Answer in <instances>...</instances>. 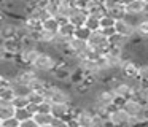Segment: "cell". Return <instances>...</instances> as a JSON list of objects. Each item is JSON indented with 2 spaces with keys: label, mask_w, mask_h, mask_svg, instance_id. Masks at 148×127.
<instances>
[{
  "label": "cell",
  "mask_w": 148,
  "mask_h": 127,
  "mask_svg": "<svg viewBox=\"0 0 148 127\" xmlns=\"http://www.w3.org/2000/svg\"><path fill=\"white\" fill-rule=\"evenodd\" d=\"M137 78L140 79L142 83H148V62H143L140 67H138Z\"/></svg>",
  "instance_id": "cell-30"
},
{
  "label": "cell",
  "mask_w": 148,
  "mask_h": 127,
  "mask_svg": "<svg viewBox=\"0 0 148 127\" xmlns=\"http://www.w3.org/2000/svg\"><path fill=\"white\" fill-rule=\"evenodd\" d=\"M19 27H21V25H18L16 22L11 21V19H8L7 22H2V25H0V37H2V40L18 37Z\"/></svg>",
  "instance_id": "cell-12"
},
{
  "label": "cell",
  "mask_w": 148,
  "mask_h": 127,
  "mask_svg": "<svg viewBox=\"0 0 148 127\" xmlns=\"http://www.w3.org/2000/svg\"><path fill=\"white\" fill-rule=\"evenodd\" d=\"M40 53H42V51H40V46H26V48L21 49L19 54H18L16 60L21 67H32Z\"/></svg>",
  "instance_id": "cell-4"
},
{
  "label": "cell",
  "mask_w": 148,
  "mask_h": 127,
  "mask_svg": "<svg viewBox=\"0 0 148 127\" xmlns=\"http://www.w3.org/2000/svg\"><path fill=\"white\" fill-rule=\"evenodd\" d=\"M121 108H123V110H124L131 117H134V119H135V117H137V114L140 113V110L143 108V103H142V102H138L137 98L132 95V97L126 98V100L123 102V107H121Z\"/></svg>",
  "instance_id": "cell-11"
},
{
  "label": "cell",
  "mask_w": 148,
  "mask_h": 127,
  "mask_svg": "<svg viewBox=\"0 0 148 127\" xmlns=\"http://www.w3.org/2000/svg\"><path fill=\"white\" fill-rule=\"evenodd\" d=\"M24 27L27 29V32L30 35H34L43 29V22L40 19L34 18V16H26V19H24Z\"/></svg>",
  "instance_id": "cell-17"
},
{
  "label": "cell",
  "mask_w": 148,
  "mask_h": 127,
  "mask_svg": "<svg viewBox=\"0 0 148 127\" xmlns=\"http://www.w3.org/2000/svg\"><path fill=\"white\" fill-rule=\"evenodd\" d=\"M134 97L143 105H148V83H142V86L134 92Z\"/></svg>",
  "instance_id": "cell-22"
},
{
  "label": "cell",
  "mask_w": 148,
  "mask_h": 127,
  "mask_svg": "<svg viewBox=\"0 0 148 127\" xmlns=\"http://www.w3.org/2000/svg\"><path fill=\"white\" fill-rule=\"evenodd\" d=\"M88 18H89V13H88V10L78 8V6H77V10L73 11V14L70 16V19H69V21H70L72 24H73L75 27L78 29V27H83V25L86 24Z\"/></svg>",
  "instance_id": "cell-15"
},
{
  "label": "cell",
  "mask_w": 148,
  "mask_h": 127,
  "mask_svg": "<svg viewBox=\"0 0 148 127\" xmlns=\"http://www.w3.org/2000/svg\"><path fill=\"white\" fill-rule=\"evenodd\" d=\"M61 19L58 18V16H49V18H46L45 21H43V29L48 32H51V33H58L59 32V27H61Z\"/></svg>",
  "instance_id": "cell-19"
},
{
  "label": "cell",
  "mask_w": 148,
  "mask_h": 127,
  "mask_svg": "<svg viewBox=\"0 0 148 127\" xmlns=\"http://www.w3.org/2000/svg\"><path fill=\"white\" fill-rule=\"evenodd\" d=\"M116 103V95L112 89H99L96 91L92 97V105L91 108H105V110H112Z\"/></svg>",
  "instance_id": "cell-2"
},
{
  "label": "cell",
  "mask_w": 148,
  "mask_h": 127,
  "mask_svg": "<svg viewBox=\"0 0 148 127\" xmlns=\"http://www.w3.org/2000/svg\"><path fill=\"white\" fill-rule=\"evenodd\" d=\"M16 117L18 121H19V122H23V121H26V119H30V117H34V113L32 111L29 110V108H18L16 110Z\"/></svg>",
  "instance_id": "cell-27"
},
{
  "label": "cell",
  "mask_w": 148,
  "mask_h": 127,
  "mask_svg": "<svg viewBox=\"0 0 148 127\" xmlns=\"http://www.w3.org/2000/svg\"><path fill=\"white\" fill-rule=\"evenodd\" d=\"M0 127H19V121L16 117H11L7 121H0Z\"/></svg>",
  "instance_id": "cell-33"
},
{
  "label": "cell",
  "mask_w": 148,
  "mask_h": 127,
  "mask_svg": "<svg viewBox=\"0 0 148 127\" xmlns=\"http://www.w3.org/2000/svg\"><path fill=\"white\" fill-rule=\"evenodd\" d=\"M73 70L70 68L69 65H58V68L51 73L53 79L58 83H70V76Z\"/></svg>",
  "instance_id": "cell-14"
},
{
  "label": "cell",
  "mask_w": 148,
  "mask_h": 127,
  "mask_svg": "<svg viewBox=\"0 0 148 127\" xmlns=\"http://www.w3.org/2000/svg\"><path fill=\"white\" fill-rule=\"evenodd\" d=\"M58 64H59V59L54 54L48 53V51H42L37 57V60L34 62L32 68L35 72H38L40 75H48V73H53L58 68Z\"/></svg>",
  "instance_id": "cell-1"
},
{
  "label": "cell",
  "mask_w": 148,
  "mask_h": 127,
  "mask_svg": "<svg viewBox=\"0 0 148 127\" xmlns=\"http://www.w3.org/2000/svg\"><path fill=\"white\" fill-rule=\"evenodd\" d=\"M19 127H40V126L37 124V121L34 117H30V119H26L23 122H19Z\"/></svg>",
  "instance_id": "cell-35"
},
{
  "label": "cell",
  "mask_w": 148,
  "mask_h": 127,
  "mask_svg": "<svg viewBox=\"0 0 148 127\" xmlns=\"http://www.w3.org/2000/svg\"><path fill=\"white\" fill-rule=\"evenodd\" d=\"M147 6L148 3L145 0H134L126 6V10H127V14H145Z\"/></svg>",
  "instance_id": "cell-18"
},
{
  "label": "cell",
  "mask_w": 148,
  "mask_h": 127,
  "mask_svg": "<svg viewBox=\"0 0 148 127\" xmlns=\"http://www.w3.org/2000/svg\"><path fill=\"white\" fill-rule=\"evenodd\" d=\"M75 32H77V27H75L70 21H65V22L61 24L58 33L61 35V37H64V38H72V37H75Z\"/></svg>",
  "instance_id": "cell-21"
},
{
  "label": "cell",
  "mask_w": 148,
  "mask_h": 127,
  "mask_svg": "<svg viewBox=\"0 0 148 127\" xmlns=\"http://www.w3.org/2000/svg\"><path fill=\"white\" fill-rule=\"evenodd\" d=\"M73 117H75V121L78 122L80 127H94L96 113H94L91 108H86V107H75Z\"/></svg>",
  "instance_id": "cell-5"
},
{
  "label": "cell",
  "mask_w": 148,
  "mask_h": 127,
  "mask_svg": "<svg viewBox=\"0 0 148 127\" xmlns=\"http://www.w3.org/2000/svg\"><path fill=\"white\" fill-rule=\"evenodd\" d=\"M115 29H116V33L123 35V37H126V38H132L135 35V27L131 24V22L126 21V19H119V21H116Z\"/></svg>",
  "instance_id": "cell-13"
},
{
  "label": "cell",
  "mask_w": 148,
  "mask_h": 127,
  "mask_svg": "<svg viewBox=\"0 0 148 127\" xmlns=\"http://www.w3.org/2000/svg\"><path fill=\"white\" fill-rule=\"evenodd\" d=\"M145 2H147V3H148V0H145Z\"/></svg>",
  "instance_id": "cell-39"
},
{
  "label": "cell",
  "mask_w": 148,
  "mask_h": 127,
  "mask_svg": "<svg viewBox=\"0 0 148 127\" xmlns=\"http://www.w3.org/2000/svg\"><path fill=\"white\" fill-rule=\"evenodd\" d=\"M23 48H24L23 40H21L19 37L2 40V51H3V53H10V54H13V56H18Z\"/></svg>",
  "instance_id": "cell-9"
},
{
  "label": "cell",
  "mask_w": 148,
  "mask_h": 127,
  "mask_svg": "<svg viewBox=\"0 0 148 127\" xmlns=\"http://www.w3.org/2000/svg\"><path fill=\"white\" fill-rule=\"evenodd\" d=\"M138 67L140 65L135 62L134 57H126V59L123 60L121 67H119V75H121L126 81H129V79H135L137 75H138Z\"/></svg>",
  "instance_id": "cell-7"
},
{
  "label": "cell",
  "mask_w": 148,
  "mask_h": 127,
  "mask_svg": "<svg viewBox=\"0 0 148 127\" xmlns=\"http://www.w3.org/2000/svg\"><path fill=\"white\" fill-rule=\"evenodd\" d=\"M91 33H92V32H91L89 29L86 27V25H83V27H78V29H77V32H75V37L83 38V40H89Z\"/></svg>",
  "instance_id": "cell-31"
},
{
  "label": "cell",
  "mask_w": 148,
  "mask_h": 127,
  "mask_svg": "<svg viewBox=\"0 0 148 127\" xmlns=\"http://www.w3.org/2000/svg\"><path fill=\"white\" fill-rule=\"evenodd\" d=\"M16 98L13 91V86L8 89H0V102H13Z\"/></svg>",
  "instance_id": "cell-26"
},
{
  "label": "cell",
  "mask_w": 148,
  "mask_h": 127,
  "mask_svg": "<svg viewBox=\"0 0 148 127\" xmlns=\"http://www.w3.org/2000/svg\"><path fill=\"white\" fill-rule=\"evenodd\" d=\"M107 127H112V126H107Z\"/></svg>",
  "instance_id": "cell-40"
},
{
  "label": "cell",
  "mask_w": 148,
  "mask_h": 127,
  "mask_svg": "<svg viewBox=\"0 0 148 127\" xmlns=\"http://www.w3.org/2000/svg\"><path fill=\"white\" fill-rule=\"evenodd\" d=\"M88 43H89L91 48H94V49H97L99 53L105 54L110 48V38L105 37V35L102 33V30H96V32L91 33Z\"/></svg>",
  "instance_id": "cell-6"
},
{
  "label": "cell",
  "mask_w": 148,
  "mask_h": 127,
  "mask_svg": "<svg viewBox=\"0 0 148 127\" xmlns=\"http://www.w3.org/2000/svg\"><path fill=\"white\" fill-rule=\"evenodd\" d=\"M13 91L16 97H29L34 92L29 84H23V83H18V81H13Z\"/></svg>",
  "instance_id": "cell-20"
},
{
  "label": "cell",
  "mask_w": 148,
  "mask_h": 127,
  "mask_svg": "<svg viewBox=\"0 0 148 127\" xmlns=\"http://www.w3.org/2000/svg\"><path fill=\"white\" fill-rule=\"evenodd\" d=\"M29 103H30L29 97H16L13 100V105L16 108H26V107H29Z\"/></svg>",
  "instance_id": "cell-32"
},
{
  "label": "cell",
  "mask_w": 148,
  "mask_h": 127,
  "mask_svg": "<svg viewBox=\"0 0 148 127\" xmlns=\"http://www.w3.org/2000/svg\"><path fill=\"white\" fill-rule=\"evenodd\" d=\"M131 2H134V0H121V3H123V5H126V6H127Z\"/></svg>",
  "instance_id": "cell-37"
},
{
  "label": "cell",
  "mask_w": 148,
  "mask_h": 127,
  "mask_svg": "<svg viewBox=\"0 0 148 127\" xmlns=\"http://www.w3.org/2000/svg\"><path fill=\"white\" fill-rule=\"evenodd\" d=\"M112 91L115 92L116 98H129L134 95V92H132V86L129 81H126V79H119L118 83H116L115 86L112 87Z\"/></svg>",
  "instance_id": "cell-10"
},
{
  "label": "cell",
  "mask_w": 148,
  "mask_h": 127,
  "mask_svg": "<svg viewBox=\"0 0 148 127\" xmlns=\"http://www.w3.org/2000/svg\"><path fill=\"white\" fill-rule=\"evenodd\" d=\"M18 108L13 105V102H0V121H7L16 116Z\"/></svg>",
  "instance_id": "cell-16"
},
{
  "label": "cell",
  "mask_w": 148,
  "mask_h": 127,
  "mask_svg": "<svg viewBox=\"0 0 148 127\" xmlns=\"http://www.w3.org/2000/svg\"><path fill=\"white\" fill-rule=\"evenodd\" d=\"M67 122L69 121L64 119V117H54L53 122H51V126L53 127H67Z\"/></svg>",
  "instance_id": "cell-34"
},
{
  "label": "cell",
  "mask_w": 148,
  "mask_h": 127,
  "mask_svg": "<svg viewBox=\"0 0 148 127\" xmlns=\"http://www.w3.org/2000/svg\"><path fill=\"white\" fill-rule=\"evenodd\" d=\"M135 33L143 40H148V16L138 22V25L135 27Z\"/></svg>",
  "instance_id": "cell-25"
},
{
  "label": "cell",
  "mask_w": 148,
  "mask_h": 127,
  "mask_svg": "<svg viewBox=\"0 0 148 127\" xmlns=\"http://www.w3.org/2000/svg\"><path fill=\"white\" fill-rule=\"evenodd\" d=\"M108 122L112 127H132L134 117H131L121 107H113L108 113Z\"/></svg>",
  "instance_id": "cell-3"
},
{
  "label": "cell",
  "mask_w": 148,
  "mask_h": 127,
  "mask_svg": "<svg viewBox=\"0 0 148 127\" xmlns=\"http://www.w3.org/2000/svg\"><path fill=\"white\" fill-rule=\"evenodd\" d=\"M34 119L37 121L38 126H51L54 116L51 113H37V114H34Z\"/></svg>",
  "instance_id": "cell-24"
},
{
  "label": "cell",
  "mask_w": 148,
  "mask_h": 127,
  "mask_svg": "<svg viewBox=\"0 0 148 127\" xmlns=\"http://www.w3.org/2000/svg\"><path fill=\"white\" fill-rule=\"evenodd\" d=\"M102 30V33L105 35V37H108V38H112L113 35L116 33V29L115 27H107V29H100Z\"/></svg>",
  "instance_id": "cell-36"
},
{
  "label": "cell",
  "mask_w": 148,
  "mask_h": 127,
  "mask_svg": "<svg viewBox=\"0 0 148 127\" xmlns=\"http://www.w3.org/2000/svg\"><path fill=\"white\" fill-rule=\"evenodd\" d=\"M107 13H108L110 16H113L116 21H119V19H124L126 16H127V10H126V5H123V3L116 5L115 8H112L110 11H107Z\"/></svg>",
  "instance_id": "cell-23"
},
{
  "label": "cell",
  "mask_w": 148,
  "mask_h": 127,
  "mask_svg": "<svg viewBox=\"0 0 148 127\" xmlns=\"http://www.w3.org/2000/svg\"><path fill=\"white\" fill-rule=\"evenodd\" d=\"M86 25L88 29H89L91 32H96V30H100V18H97V16H91L89 14V18H88V21H86Z\"/></svg>",
  "instance_id": "cell-28"
},
{
  "label": "cell",
  "mask_w": 148,
  "mask_h": 127,
  "mask_svg": "<svg viewBox=\"0 0 148 127\" xmlns=\"http://www.w3.org/2000/svg\"><path fill=\"white\" fill-rule=\"evenodd\" d=\"M116 24V19L113 18V16H110L108 13H105V14L100 18V29H107V27H115Z\"/></svg>",
  "instance_id": "cell-29"
},
{
  "label": "cell",
  "mask_w": 148,
  "mask_h": 127,
  "mask_svg": "<svg viewBox=\"0 0 148 127\" xmlns=\"http://www.w3.org/2000/svg\"><path fill=\"white\" fill-rule=\"evenodd\" d=\"M53 116L54 117H64L72 119L75 114V105L73 103H53Z\"/></svg>",
  "instance_id": "cell-8"
},
{
  "label": "cell",
  "mask_w": 148,
  "mask_h": 127,
  "mask_svg": "<svg viewBox=\"0 0 148 127\" xmlns=\"http://www.w3.org/2000/svg\"><path fill=\"white\" fill-rule=\"evenodd\" d=\"M40 127H53V126H40Z\"/></svg>",
  "instance_id": "cell-38"
}]
</instances>
